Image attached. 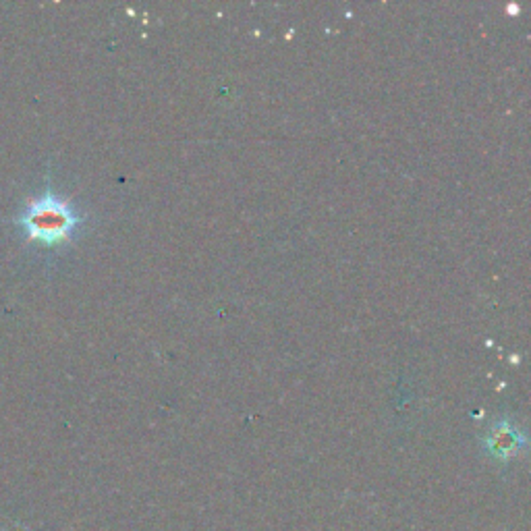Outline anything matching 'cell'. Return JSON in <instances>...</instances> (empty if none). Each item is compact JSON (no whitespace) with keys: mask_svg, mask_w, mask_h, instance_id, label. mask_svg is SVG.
Returning <instances> with one entry per match:
<instances>
[{"mask_svg":"<svg viewBox=\"0 0 531 531\" xmlns=\"http://www.w3.org/2000/svg\"><path fill=\"white\" fill-rule=\"evenodd\" d=\"M525 442V434L509 419L496 422L484 438L486 451L498 461H511L513 457H517L525 449Z\"/></svg>","mask_w":531,"mask_h":531,"instance_id":"cell-2","label":"cell"},{"mask_svg":"<svg viewBox=\"0 0 531 531\" xmlns=\"http://www.w3.org/2000/svg\"><path fill=\"white\" fill-rule=\"evenodd\" d=\"M27 241H38L48 247L67 243L73 233L83 225V216L71 202L59 198L48 189L46 193L25 204L23 212L15 218Z\"/></svg>","mask_w":531,"mask_h":531,"instance_id":"cell-1","label":"cell"}]
</instances>
